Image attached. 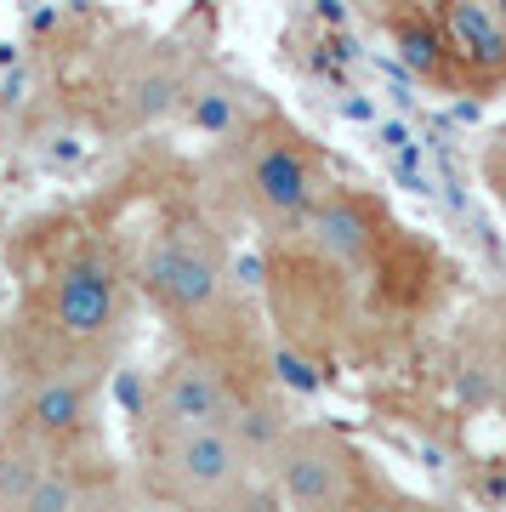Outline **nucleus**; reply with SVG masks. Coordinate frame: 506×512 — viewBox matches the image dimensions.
<instances>
[{"label": "nucleus", "instance_id": "f257e3e1", "mask_svg": "<svg viewBox=\"0 0 506 512\" xmlns=\"http://www.w3.org/2000/svg\"><path fill=\"white\" fill-rule=\"evenodd\" d=\"M262 296L273 336L296 359L370 370L450 308L455 262L387 194L336 177L296 228L262 239Z\"/></svg>", "mask_w": 506, "mask_h": 512}, {"label": "nucleus", "instance_id": "f03ea898", "mask_svg": "<svg viewBox=\"0 0 506 512\" xmlns=\"http://www.w3.org/2000/svg\"><path fill=\"white\" fill-rule=\"evenodd\" d=\"M12 370H103L137 330V256L126 194L46 211L12 239Z\"/></svg>", "mask_w": 506, "mask_h": 512}, {"label": "nucleus", "instance_id": "7ed1b4c3", "mask_svg": "<svg viewBox=\"0 0 506 512\" xmlns=\"http://www.w3.org/2000/svg\"><path fill=\"white\" fill-rule=\"evenodd\" d=\"M137 188H143V205L131 222L137 296L160 313V325L182 353H199L251 382H273L268 325L256 319L251 296L239 291L228 228L199 200L194 171L188 165H171V177L143 171Z\"/></svg>", "mask_w": 506, "mask_h": 512}, {"label": "nucleus", "instance_id": "20e7f679", "mask_svg": "<svg viewBox=\"0 0 506 512\" xmlns=\"http://www.w3.org/2000/svg\"><path fill=\"white\" fill-rule=\"evenodd\" d=\"M194 188L222 228L245 222L256 239H273L296 228L336 188V160L285 109L256 103L194 165Z\"/></svg>", "mask_w": 506, "mask_h": 512}, {"label": "nucleus", "instance_id": "39448f33", "mask_svg": "<svg viewBox=\"0 0 506 512\" xmlns=\"http://www.w3.org/2000/svg\"><path fill=\"white\" fill-rule=\"evenodd\" d=\"M74 103L103 137H143L194 103V63L154 29H114L86 52Z\"/></svg>", "mask_w": 506, "mask_h": 512}, {"label": "nucleus", "instance_id": "423d86ee", "mask_svg": "<svg viewBox=\"0 0 506 512\" xmlns=\"http://www.w3.org/2000/svg\"><path fill=\"white\" fill-rule=\"evenodd\" d=\"M131 444L148 501L171 512H285L262 444L245 433H160Z\"/></svg>", "mask_w": 506, "mask_h": 512}, {"label": "nucleus", "instance_id": "0eeeda50", "mask_svg": "<svg viewBox=\"0 0 506 512\" xmlns=\"http://www.w3.org/2000/svg\"><path fill=\"white\" fill-rule=\"evenodd\" d=\"M381 35L393 40L404 69L433 92H506V6H472V0L393 6V12H381Z\"/></svg>", "mask_w": 506, "mask_h": 512}, {"label": "nucleus", "instance_id": "6e6552de", "mask_svg": "<svg viewBox=\"0 0 506 512\" xmlns=\"http://www.w3.org/2000/svg\"><path fill=\"white\" fill-rule=\"evenodd\" d=\"M262 461L285 512H370L393 490L387 467L330 421H279Z\"/></svg>", "mask_w": 506, "mask_h": 512}, {"label": "nucleus", "instance_id": "1a4fd4ad", "mask_svg": "<svg viewBox=\"0 0 506 512\" xmlns=\"http://www.w3.org/2000/svg\"><path fill=\"white\" fill-rule=\"evenodd\" d=\"M268 387L273 382H251L199 353L171 348V359L143 387L131 439H160V433H245V439H256V421L268 416Z\"/></svg>", "mask_w": 506, "mask_h": 512}, {"label": "nucleus", "instance_id": "9d476101", "mask_svg": "<svg viewBox=\"0 0 506 512\" xmlns=\"http://www.w3.org/2000/svg\"><path fill=\"white\" fill-rule=\"evenodd\" d=\"M109 467L91 450H46V444L0 433V512H109Z\"/></svg>", "mask_w": 506, "mask_h": 512}, {"label": "nucleus", "instance_id": "9b49d317", "mask_svg": "<svg viewBox=\"0 0 506 512\" xmlns=\"http://www.w3.org/2000/svg\"><path fill=\"white\" fill-rule=\"evenodd\" d=\"M103 382H109L103 370H18L0 433L46 444V450H91Z\"/></svg>", "mask_w": 506, "mask_h": 512}, {"label": "nucleus", "instance_id": "f8f14e48", "mask_svg": "<svg viewBox=\"0 0 506 512\" xmlns=\"http://www.w3.org/2000/svg\"><path fill=\"white\" fill-rule=\"evenodd\" d=\"M478 177H484L489 200H495V205L506 211V126L484 143V154H478Z\"/></svg>", "mask_w": 506, "mask_h": 512}, {"label": "nucleus", "instance_id": "ddd939ff", "mask_svg": "<svg viewBox=\"0 0 506 512\" xmlns=\"http://www.w3.org/2000/svg\"><path fill=\"white\" fill-rule=\"evenodd\" d=\"M370 512H455V507H444V501H427V495H410V490H398V484H393V490L381 495Z\"/></svg>", "mask_w": 506, "mask_h": 512}]
</instances>
